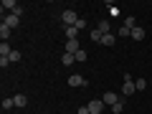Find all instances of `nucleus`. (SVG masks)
Listing matches in <instances>:
<instances>
[{"instance_id":"1","label":"nucleus","mask_w":152,"mask_h":114,"mask_svg":"<svg viewBox=\"0 0 152 114\" xmlns=\"http://www.w3.org/2000/svg\"><path fill=\"white\" fill-rule=\"evenodd\" d=\"M86 109H89V114H102L104 109H107V104H104L102 99H94V102L86 104Z\"/></svg>"},{"instance_id":"2","label":"nucleus","mask_w":152,"mask_h":114,"mask_svg":"<svg viewBox=\"0 0 152 114\" xmlns=\"http://www.w3.org/2000/svg\"><path fill=\"white\" fill-rule=\"evenodd\" d=\"M137 91V86H134V81L129 79V74L124 76V86H122V96H132V94Z\"/></svg>"},{"instance_id":"3","label":"nucleus","mask_w":152,"mask_h":114,"mask_svg":"<svg viewBox=\"0 0 152 114\" xmlns=\"http://www.w3.org/2000/svg\"><path fill=\"white\" fill-rule=\"evenodd\" d=\"M76 20H79V15H76V10H71V8H66V10H64V23H66V28L76 26Z\"/></svg>"},{"instance_id":"4","label":"nucleus","mask_w":152,"mask_h":114,"mask_svg":"<svg viewBox=\"0 0 152 114\" xmlns=\"http://www.w3.org/2000/svg\"><path fill=\"white\" fill-rule=\"evenodd\" d=\"M69 86H86V79H84V76H79V74H71L69 76Z\"/></svg>"},{"instance_id":"5","label":"nucleus","mask_w":152,"mask_h":114,"mask_svg":"<svg viewBox=\"0 0 152 114\" xmlns=\"http://www.w3.org/2000/svg\"><path fill=\"white\" fill-rule=\"evenodd\" d=\"M102 102H104V104H107V107H109V109H112V107H114V104L119 102V96H117V94H114V91H107V94H104V96H102Z\"/></svg>"},{"instance_id":"6","label":"nucleus","mask_w":152,"mask_h":114,"mask_svg":"<svg viewBox=\"0 0 152 114\" xmlns=\"http://www.w3.org/2000/svg\"><path fill=\"white\" fill-rule=\"evenodd\" d=\"M3 23H5V26L13 31V28H15L18 23H20V18H18V15H13V13H8V15H3Z\"/></svg>"},{"instance_id":"7","label":"nucleus","mask_w":152,"mask_h":114,"mask_svg":"<svg viewBox=\"0 0 152 114\" xmlns=\"http://www.w3.org/2000/svg\"><path fill=\"white\" fill-rule=\"evenodd\" d=\"M0 8H3V15H8V10H15V8H18V3H15V0H3V5H0Z\"/></svg>"},{"instance_id":"8","label":"nucleus","mask_w":152,"mask_h":114,"mask_svg":"<svg viewBox=\"0 0 152 114\" xmlns=\"http://www.w3.org/2000/svg\"><path fill=\"white\" fill-rule=\"evenodd\" d=\"M81 51V46H79V41H66V53H79Z\"/></svg>"},{"instance_id":"9","label":"nucleus","mask_w":152,"mask_h":114,"mask_svg":"<svg viewBox=\"0 0 152 114\" xmlns=\"http://www.w3.org/2000/svg\"><path fill=\"white\" fill-rule=\"evenodd\" d=\"M117 43V36H114V33H104L102 36V46H114Z\"/></svg>"},{"instance_id":"10","label":"nucleus","mask_w":152,"mask_h":114,"mask_svg":"<svg viewBox=\"0 0 152 114\" xmlns=\"http://www.w3.org/2000/svg\"><path fill=\"white\" fill-rule=\"evenodd\" d=\"M0 38H3V43H8V38H10V28H8L5 23L0 26Z\"/></svg>"},{"instance_id":"11","label":"nucleus","mask_w":152,"mask_h":114,"mask_svg":"<svg viewBox=\"0 0 152 114\" xmlns=\"http://www.w3.org/2000/svg\"><path fill=\"white\" fill-rule=\"evenodd\" d=\"M132 38H134V41H142V38H145V28H132Z\"/></svg>"},{"instance_id":"12","label":"nucleus","mask_w":152,"mask_h":114,"mask_svg":"<svg viewBox=\"0 0 152 114\" xmlns=\"http://www.w3.org/2000/svg\"><path fill=\"white\" fill-rule=\"evenodd\" d=\"M13 102H15V107H26L28 99H26V94H15V96H13Z\"/></svg>"},{"instance_id":"13","label":"nucleus","mask_w":152,"mask_h":114,"mask_svg":"<svg viewBox=\"0 0 152 114\" xmlns=\"http://www.w3.org/2000/svg\"><path fill=\"white\" fill-rule=\"evenodd\" d=\"M61 61H64V66H71L76 61V56L74 53H64V56H61Z\"/></svg>"},{"instance_id":"14","label":"nucleus","mask_w":152,"mask_h":114,"mask_svg":"<svg viewBox=\"0 0 152 114\" xmlns=\"http://www.w3.org/2000/svg\"><path fill=\"white\" fill-rule=\"evenodd\" d=\"M102 36H104V33L99 31V28H94V31H91V41H96V43H102Z\"/></svg>"},{"instance_id":"15","label":"nucleus","mask_w":152,"mask_h":114,"mask_svg":"<svg viewBox=\"0 0 152 114\" xmlns=\"http://www.w3.org/2000/svg\"><path fill=\"white\" fill-rule=\"evenodd\" d=\"M122 109H124V102L119 99V102H117V104L112 107V112H114V114H122Z\"/></svg>"},{"instance_id":"16","label":"nucleus","mask_w":152,"mask_h":114,"mask_svg":"<svg viewBox=\"0 0 152 114\" xmlns=\"http://www.w3.org/2000/svg\"><path fill=\"white\" fill-rule=\"evenodd\" d=\"M18 61H20V51H13L10 53V64H18Z\"/></svg>"},{"instance_id":"17","label":"nucleus","mask_w":152,"mask_h":114,"mask_svg":"<svg viewBox=\"0 0 152 114\" xmlns=\"http://www.w3.org/2000/svg\"><path fill=\"white\" fill-rule=\"evenodd\" d=\"M134 86H137V91H142V89L147 86V81H145V79H137V81H134Z\"/></svg>"},{"instance_id":"18","label":"nucleus","mask_w":152,"mask_h":114,"mask_svg":"<svg viewBox=\"0 0 152 114\" xmlns=\"http://www.w3.org/2000/svg\"><path fill=\"white\" fill-rule=\"evenodd\" d=\"M13 107H15L13 99H3V109H13Z\"/></svg>"},{"instance_id":"19","label":"nucleus","mask_w":152,"mask_h":114,"mask_svg":"<svg viewBox=\"0 0 152 114\" xmlns=\"http://www.w3.org/2000/svg\"><path fill=\"white\" fill-rule=\"evenodd\" d=\"M99 31H102V33H112V31H109V23H107V20L99 23Z\"/></svg>"},{"instance_id":"20","label":"nucleus","mask_w":152,"mask_h":114,"mask_svg":"<svg viewBox=\"0 0 152 114\" xmlns=\"http://www.w3.org/2000/svg\"><path fill=\"white\" fill-rule=\"evenodd\" d=\"M74 28H76V31H81V28H86V20H84V18H79V20H76V26H74Z\"/></svg>"},{"instance_id":"21","label":"nucleus","mask_w":152,"mask_h":114,"mask_svg":"<svg viewBox=\"0 0 152 114\" xmlns=\"http://www.w3.org/2000/svg\"><path fill=\"white\" fill-rule=\"evenodd\" d=\"M119 36H122V38H127V36H132V31H129V28H124V26H122V28H119Z\"/></svg>"},{"instance_id":"22","label":"nucleus","mask_w":152,"mask_h":114,"mask_svg":"<svg viewBox=\"0 0 152 114\" xmlns=\"http://www.w3.org/2000/svg\"><path fill=\"white\" fill-rule=\"evenodd\" d=\"M124 28H129V31H132V28H134V18H132V15L127 18V20H124Z\"/></svg>"},{"instance_id":"23","label":"nucleus","mask_w":152,"mask_h":114,"mask_svg":"<svg viewBox=\"0 0 152 114\" xmlns=\"http://www.w3.org/2000/svg\"><path fill=\"white\" fill-rule=\"evenodd\" d=\"M76 61H86V51H79L76 53Z\"/></svg>"},{"instance_id":"24","label":"nucleus","mask_w":152,"mask_h":114,"mask_svg":"<svg viewBox=\"0 0 152 114\" xmlns=\"http://www.w3.org/2000/svg\"><path fill=\"white\" fill-rule=\"evenodd\" d=\"M76 114H89V109H86V107H81V109H79Z\"/></svg>"}]
</instances>
